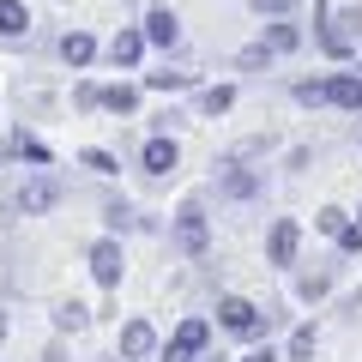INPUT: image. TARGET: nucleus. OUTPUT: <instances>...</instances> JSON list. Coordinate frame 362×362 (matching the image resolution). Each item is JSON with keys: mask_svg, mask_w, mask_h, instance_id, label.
I'll list each match as a JSON object with an SVG mask.
<instances>
[{"mask_svg": "<svg viewBox=\"0 0 362 362\" xmlns=\"http://www.w3.org/2000/svg\"><path fill=\"white\" fill-rule=\"evenodd\" d=\"M0 338H6V314H0Z\"/></svg>", "mask_w": 362, "mask_h": 362, "instance_id": "nucleus-34", "label": "nucleus"}, {"mask_svg": "<svg viewBox=\"0 0 362 362\" xmlns=\"http://www.w3.org/2000/svg\"><path fill=\"white\" fill-rule=\"evenodd\" d=\"M230 109H235V85H206V90H199V115H206V121L230 115Z\"/></svg>", "mask_w": 362, "mask_h": 362, "instance_id": "nucleus-18", "label": "nucleus"}, {"mask_svg": "<svg viewBox=\"0 0 362 362\" xmlns=\"http://www.w3.org/2000/svg\"><path fill=\"white\" fill-rule=\"evenodd\" d=\"M296 254H302V223H296V218H272L266 259H272L278 272H290V266H296Z\"/></svg>", "mask_w": 362, "mask_h": 362, "instance_id": "nucleus-8", "label": "nucleus"}, {"mask_svg": "<svg viewBox=\"0 0 362 362\" xmlns=\"http://www.w3.org/2000/svg\"><path fill=\"white\" fill-rule=\"evenodd\" d=\"M247 6H254V13H259V18H266V13H272V18H284V13H290V6H296V0H247Z\"/></svg>", "mask_w": 362, "mask_h": 362, "instance_id": "nucleus-31", "label": "nucleus"}, {"mask_svg": "<svg viewBox=\"0 0 362 362\" xmlns=\"http://www.w3.org/2000/svg\"><path fill=\"white\" fill-rule=\"evenodd\" d=\"M85 266H90V278H97V290H121V272H127L121 235H115V230L97 235V242H90V254H85Z\"/></svg>", "mask_w": 362, "mask_h": 362, "instance_id": "nucleus-6", "label": "nucleus"}, {"mask_svg": "<svg viewBox=\"0 0 362 362\" xmlns=\"http://www.w3.org/2000/svg\"><path fill=\"white\" fill-rule=\"evenodd\" d=\"M290 97H296L302 109H320V103H326V78H296V85H290Z\"/></svg>", "mask_w": 362, "mask_h": 362, "instance_id": "nucleus-26", "label": "nucleus"}, {"mask_svg": "<svg viewBox=\"0 0 362 362\" xmlns=\"http://www.w3.org/2000/svg\"><path fill=\"white\" fill-rule=\"evenodd\" d=\"M338 254H344V259H350V254H362V223H356V218H350V223H344V235H338Z\"/></svg>", "mask_w": 362, "mask_h": 362, "instance_id": "nucleus-30", "label": "nucleus"}, {"mask_svg": "<svg viewBox=\"0 0 362 362\" xmlns=\"http://www.w3.org/2000/svg\"><path fill=\"white\" fill-rule=\"evenodd\" d=\"M54 54H61L66 66H73V73H85L90 61H97V37H90V30H61V42H54Z\"/></svg>", "mask_w": 362, "mask_h": 362, "instance_id": "nucleus-12", "label": "nucleus"}, {"mask_svg": "<svg viewBox=\"0 0 362 362\" xmlns=\"http://www.w3.org/2000/svg\"><path fill=\"white\" fill-rule=\"evenodd\" d=\"M103 223H109L115 235H121V230H139V211H133L127 199H103Z\"/></svg>", "mask_w": 362, "mask_h": 362, "instance_id": "nucleus-22", "label": "nucleus"}, {"mask_svg": "<svg viewBox=\"0 0 362 362\" xmlns=\"http://www.w3.org/2000/svg\"><path fill=\"white\" fill-rule=\"evenodd\" d=\"M259 37H266V42H272V49H278V54L302 49V25H290V13H284V18H272V25L259 30Z\"/></svg>", "mask_w": 362, "mask_h": 362, "instance_id": "nucleus-19", "label": "nucleus"}, {"mask_svg": "<svg viewBox=\"0 0 362 362\" xmlns=\"http://www.w3.org/2000/svg\"><path fill=\"white\" fill-rule=\"evenodd\" d=\"M259 194H266V175L247 169V157H223V169H218V199L247 206V199H259Z\"/></svg>", "mask_w": 362, "mask_h": 362, "instance_id": "nucleus-7", "label": "nucleus"}, {"mask_svg": "<svg viewBox=\"0 0 362 362\" xmlns=\"http://www.w3.org/2000/svg\"><path fill=\"white\" fill-rule=\"evenodd\" d=\"M0 163H30V169H49V163H54V151L37 139V133H25V127H18L13 139L0 145Z\"/></svg>", "mask_w": 362, "mask_h": 362, "instance_id": "nucleus-10", "label": "nucleus"}, {"mask_svg": "<svg viewBox=\"0 0 362 362\" xmlns=\"http://www.w3.org/2000/svg\"><path fill=\"white\" fill-rule=\"evenodd\" d=\"M145 49H151V42H145V25H121V30H115V42H109V61L127 73V66H139V54H145Z\"/></svg>", "mask_w": 362, "mask_h": 362, "instance_id": "nucleus-15", "label": "nucleus"}, {"mask_svg": "<svg viewBox=\"0 0 362 362\" xmlns=\"http://www.w3.org/2000/svg\"><path fill=\"white\" fill-rule=\"evenodd\" d=\"M73 103H78V109H103V85L78 78V85H73Z\"/></svg>", "mask_w": 362, "mask_h": 362, "instance_id": "nucleus-28", "label": "nucleus"}, {"mask_svg": "<svg viewBox=\"0 0 362 362\" xmlns=\"http://www.w3.org/2000/svg\"><path fill=\"white\" fill-rule=\"evenodd\" d=\"M145 42H151V49H175V42H181L175 6H151V13H145Z\"/></svg>", "mask_w": 362, "mask_h": 362, "instance_id": "nucleus-13", "label": "nucleus"}, {"mask_svg": "<svg viewBox=\"0 0 362 362\" xmlns=\"http://www.w3.org/2000/svg\"><path fill=\"white\" fill-rule=\"evenodd\" d=\"M66 199V181L54 175V163L49 169H37V175H25L18 181V194H13V206H18V218H49L54 206Z\"/></svg>", "mask_w": 362, "mask_h": 362, "instance_id": "nucleus-4", "label": "nucleus"}, {"mask_svg": "<svg viewBox=\"0 0 362 362\" xmlns=\"http://www.w3.org/2000/svg\"><path fill=\"white\" fill-rule=\"evenodd\" d=\"M49 320H54V332L66 338V332H85V326H90V308L66 296V302H54V314H49Z\"/></svg>", "mask_w": 362, "mask_h": 362, "instance_id": "nucleus-17", "label": "nucleus"}, {"mask_svg": "<svg viewBox=\"0 0 362 362\" xmlns=\"http://www.w3.org/2000/svg\"><path fill=\"white\" fill-rule=\"evenodd\" d=\"M314 42L332 61H350L362 49V0L356 6H326V0H314Z\"/></svg>", "mask_w": 362, "mask_h": 362, "instance_id": "nucleus-1", "label": "nucleus"}, {"mask_svg": "<svg viewBox=\"0 0 362 362\" xmlns=\"http://www.w3.org/2000/svg\"><path fill=\"white\" fill-rule=\"evenodd\" d=\"M296 296H302V302H320V296H326V278H320V272H308V278H296Z\"/></svg>", "mask_w": 362, "mask_h": 362, "instance_id": "nucleus-29", "label": "nucleus"}, {"mask_svg": "<svg viewBox=\"0 0 362 362\" xmlns=\"http://www.w3.org/2000/svg\"><path fill=\"white\" fill-rule=\"evenodd\" d=\"M145 90H194V73H145Z\"/></svg>", "mask_w": 362, "mask_h": 362, "instance_id": "nucleus-27", "label": "nucleus"}, {"mask_svg": "<svg viewBox=\"0 0 362 362\" xmlns=\"http://www.w3.org/2000/svg\"><path fill=\"white\" fill-rule=\"evenodd\" d=\"M169 242H175L187 259H206L211 254V218H206V199H199V194L181 199L175 223H169Z\"/></svg>", "mask_w": 362, "mask_h": 362, "instance_id": "nucleus-2", "label": "nucleus"}, {"mask_svg": "<svg viewBox=\"0 0 362 362\" xmlns=\"http://www.w3.org/2000/svg\"><path fill=\"white\" fill-rule=\"evenodd\" d=\"M314 344H320V332H314V320H302L284 344V362H314Z\"/></svg>", "mask_w": 362, "mask_h": 362, "instance_id": "nucleus-20", "label": "nucleus"}, {"mask_svg": "<svg viewBox=\"0 0 362 362\" xmlns=\"http://www.w3.org/2000/svg\"><path fill=\"white\" fill-rule=\"evenodd\" d=\"M157 350H163V338H157L151 320H127L121 326V356L127 362H145V356H157Z\"/></svg>", "mask_w": 362, "mask_h": 362, "instance_id": "nucleus-11", "label": "nucleus"}, {"mask_svg": "<svg viewBox=\"0 0 362 362\" xmlns=\"http://www.w3.org/2000/svg\"><path fill=\"white\" fill-rule=\"evenodd\" d=\"M344 223H350V211H344V206H320V211H314V230L332 235V242L344 235Z\"/></svg>", "mask_w": 362, "mask_h": 362, "instance_id": "nucleus-25", "label": "nucleus"}, {"mask_svg": "<svg viewBox=\"0 0 362 362\" xmlns=\"http://www.w3.org/2000/svg\"><path fill=\"white\" fill-rule=\"evenodd\" d=\"M218 326H223L230 338H247V344H259V338L272 332V314L259 308V302H247V296H235V290H230V296H218Z\"/></svg>", "mask_w": 362, "mask_h": 362, "instance_id": "nucleus-3", "label": "nucleus"}, {"mask_svg": "<svg viewBox=\"0 0 362 362\" xmlns=\"http://www.w3.org/2000/svg\"><path fill=\"white\" fill-rule=\"evenodd\" d=\"M139 169H145V175H169V169H181V145H175V133H145V145H139Z\"/></svg>", "mask_w": 362, "mask_h": 362, "instance_id": "nucleus-9", "label": "nucleus"}, {"mask_svg": "<svg viewBox=\"0 0 362 362\" xmlns=\"http://www.w3.org/2000/svg\"><path fill=\"white\" fill-rule=\"evenodd\" d=\"M356 223H362V211H356Z\"/></svg>", "mask_w": 362, "mask_h": 362, "instance_id": "nucleus-36", "label": "nucleus"}, {"mask_svg": "<svg viewBox=\"0 0 362 362\" xmlns=\"http://www.w3.org/2000/svg\"><path fill=\"white\" fill-rule=\"evenodd\" d=\"M242 362H284V350H272V344H254Z\"/></svg>", "mask_w": 362, "mask_h": 362, "instance_id": "nucleus-32", "label": "nucleus"}, {"mask_svg": "<svg viewBox=\"0 0 362 362\" xmlns=\"http://www.w3.org/2000/svg\"><path fill=\"white\" fill-rule=\"evenodd\" d=\"M30 37V6L25 0H0V42H25Z\"/></svg>", "mask_w": 362, "mask_h": 362, "instance_id": "nucleus-16", "label": "nucleus"}, {"mask_svg": "<svg viewBox=\"0 0 362 362\" xmlns=\"http://www.w3.org/2000/svg\"><path fill=\"white\" fill-rule=\"evenodd\" d=\"M103 109L109 115H133L139 109V85H103Z\"/></svg>", "mask_w": 362, "mask_h": 362, "instance_id": "nucleus-21", "label": "nucleus"}, {"mask_svg": "<svg viewBox=\"0 0 362 362\" xmlns=\"http://www.w3.org/2000/svg\"><path fill=\"white\" fill-rule=\"evenodd\" d=\"M109 362H127V356H109Z\"/></svg>", "mask_w": 362, "mask_h": 362, "instance_id": "nucleus-35", "label": "nucleus"}, {"mask_svg": "<svg viewBox=\"0 0 362 362\" xmlns=\"http://www.w3.org/2000/svg\"><path fill=\"white\" fill-rule=\"evenodd\" d=\"M42 362H66V344H61V332H54V344L42 350Z\"/></svg>", "mask_w": 362, "mask_h": 362, "instance_id": "nucleus-33", "label": "nucleus"}, {"mask_svg": "<svg viewBox=\"0 0 362 362\" xmlns=\"http://www.w3.org/2000/svg\"><path fill=\"white\" fill-rule=\"evenodd\" d=\"M272 61H278V49H272L266 37H259V42H247V49L235 54V66H242V73H259V66H272Z\"/></svg>", "mask_w": 362, "mask_h": 362, "instance_id": "nucleus-23", "label": "nucleus"}, {"mask_svg": "<svg viewBox=\"0 0 362 362\" xmlns=\"http://www.w3.org/2000/svg\"><path fill=\"white\" fill-rule=\"evenodd\" d=\"M78 163L97 169V175H121V157H115V151H103V145H85V151H78Z\"/></svg>", "mask_w": 362, "mask_h": 362, "instance_id": "nucleus-24", "label": "nucleus"}, {"mask_svg": "<svg viewBox=\"0 0 362 362\" xmlns=\"http://www.w3.org/2000/svg\"><path fill=\"white\" fill-rule=\"evenodd\" d=\"M206 344H211V320H206V314H187V320L169 332V344L157 350V356H163V362H199Z\"/></svg>", "mask_w": 362, "mask_h": 362, "instance_id": "nucleus-5", "label": "nucleus"}, {"mask_svg": "<svg viewBox=\"0 0 362 362\" xmlns=\"http://www.w3.org/2000/svg\"><path fill=\"white\" fill-rule=\"evenodd\" d=\"M326 103L362 115V73H326Z\"/></svg>", "mask_w": 362, "mask_h": 362, "instance_id": "nucleus-14", "label": "nucleus"}]
</instances>
